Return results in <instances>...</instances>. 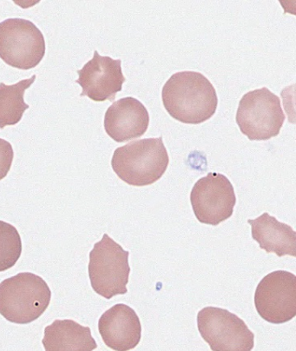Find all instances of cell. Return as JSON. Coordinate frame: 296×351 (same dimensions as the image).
<instances>
[{
	"label": "cell",
	"mask_w": 296,
	"mask_h": 351,
	"mask_svg": "<svg viewBox=\"0 0 296 351\" xmlns=\"http://www.w3.org/2000/svg\"><path fill=\"white\" fill-rule=\"evenodd\" d=\"M129 252L105 234L90 253L89 277L94 291L106 299L128 292Z\"/></svg>",
	"instance_id": "4"
},
{
	"label": "cell",
	"mask_w": 296,
	"mask_h": 351,
	"mask_svg": "<svg viewBox=\"0 0 296 351\" xmlns=\"http://www.w3.org/2000/svg\"><path fill=\"white\" fill-rule=\"evenodd\" d=\"M45 351H93L97 348L90 327L73 320H56L45 329Z\"/></svg>",
	"instance_id": "14"
},
{
	"label": "cell",
	"mask_w": 296,
	"mask_h": 351,
	"mask_svg": "<svg viewBox=\"0 0 296 351\" xmlns=\"http://www.w3.org/2000/svg\"><path fill=\"white\" fill-rule=\"evenodd\" d=\"M164 108L182 123L198 125L217 112L218 97L210 81L197 71H180L168 80L162 90Z\"/></svg>",
	"instance_id": "1"
},
{
	"label": "cell",
	"mask_w": 296,
	"mask_h": 351,
	"mask_svg": "<svg viewBox=\"0 0 296 351\" xmlns=\"http://www.w3.org/2000/svg\"><path fill=\"white\" fill-rule=\"evenodd\" d=\"M253 239L267 253H275L279 258L296 256V232L291 226L279 222L275 217L263 213L256 219H249Z\"/></svg>",
	"instance_id": "13"
},
{
	"label": "cell",
	"mask_w": 296,
	"mask_h": 351,
	"mask_svg": "<svg viewBox=\"0 0 296 351\" xmlns=\"http://www.w3.org/2000/svg\"><path fill=\"white\" fill-rule=\"evenodd\" d=\"M170 158L162 136L136 141L114 152L112 167L120 180L133 186H146L160 180Z\"/></svg>",
	"instance_id": "2"
},
{
	"label": "cell",
	"mask_w": 296,
	"mask_h": 351,
	"mask_svg": "<svg viewBox=\"0 0 296 351\" xmlns=\"http://www.w3.org/2000/svg\"><path fill=\"white\" fill-rule=\"evenodd\" d=\"M36 76L8 86L0 83V129L17 125L29 106L25 104V92L34 83Z\"/></svg>",
	"instance_id": "15"
},
{
	"label": "cell",
	"mask_w": 296,
	"mask_h": 351,
	"mask_svg": "<svg viewBox=\"0 0 296 351\" xmlns=\"http://www.w3.org/2000/svg\"><path fill=\"white\" fill-rule=\"evenodd\" d=\"M121 64V60L103 57L97 51H94L92 60L77 71L79 77L75 82L82 87L80 96L88 97L95 102L114 101L126 81Z\"/></svg>",
	"instance_id": "10"
},
{
	"label": "cell",
	"mask_w": 296,
	"mask_h": 351,
	"mask_svg": "<svg viewBox=\"0 0 296 351\" xmlns=\"http://www.w3.org/2000/svg\"><path fill=\"white\" fill-rule=\"evenodd\" d=\"M257 313L270 324H282L296 316V277L293 273H269L257 285L255 293Z\"/></svg>",
	"instance_id": "9"
},
{
	"label": "cell",
	"mask_w": 296,
	"mask_h": 351,
	"mask_svg": "<svg viewBox=\"0 0 296 351\" xmlns=\"http://www.w3.org/2000/svg\"><path fill=\"white\" fill-rule=\"evenodd\" d=\"M14 148L5 139L0 138V180L8 176L14 161Z\"/></svg>",
	"instance_id": "17"
},
{
	"label": "cell",
	"mask_w": 296,
	"mask_h": 351,
	"mask_svg": "<svg viewBox=\"0 0 296 351\" xmlns=\"http://www.w3.org/2000/svg\"><path fill=\"white\" fill-rule=\"evenodd\" d=\"M190 202L200 223L217 226L233 215L236 197L226 176L210 172L192 188Z\"/></svg>",
	"instance_id": "8"
},
{
	"label": "cell",
	"mask_w": 296,
	"mask_h": 351,
	"mask_svg": "<svg viewBox=\"0 0 296 351\" xmlns=\"http://www.w3.org/2000/svg\"><path fill=\"white\" fill-rule=\"evenodd\" d=\"M47 282L31 272L18 273L0 284V314L16 324H27L40 317L50 304Z\"/></svg>",
	"instance_id": "3"
},
{
	"label": "cell",
	"mask_w": 296,
	"mask_h": 351,
	"mask_svg": "<svg viewBox=\"0 0 296 351\" xmlns=\"http://www.w3.org/2000/svg\"><path fill=\"white\" fill-rule=\"evenodd\" d=\"M99 330L106 346L115 351L135 349L141 341V322L135 311L123 304L114 305L101 316Z\"/></svg>",
	"instance_id": "11"
},
{
	"label": "cell",
	"mask_w": 296,
	"mask_h": 351,
	"mask_svg": "<svg viewBox=\"0 0 296 351\" xmlns=\"http://www.w3.org/2000/svg\"><path fill=\"white\" fill-rule=\"evenodd\" d=\"M22 253V241L14 226L0 220V272L14 267Z\"/></svg>",
	"instance_id": "16"
},
{
	"label": "cell",
	"mask_w": 296,
	"mask_h": 351,
	"mask_svg": "<svg viewBox=\"0 0 296 351\" xmlns=\"http://www.w3.org/2000/svg\"><path fill=\"white\" fill-rule=\"evenodd\" d=\"M149 123L147 109L135 97H123L114 102L106 112V132L118 143L132 141L145 135Z\"/></svg>",
	"instance_id": "12"
},
{
	"label": "cell",
	"mask_w": 296,
	"mask_h": 351,
	"mask_svg": "<svg viewBox=\"0 0 296 351\" xmlns=\"http://www.w3.org/2000/svg\"><path fill=\"white\" fill-rule=\"evenodd\" d=\"M285 119L281 99L266 87L242 97L236 118L241 132L251 141H269L278 136Z\"/></svg>",
	"instance_id": "5"
},
{
	"label": "cell",
	"mask_w": 296,
	"mask_h": 351,
	"mask_svg": "<svg viewBox=\"0 0 296 351\" xmlns=\"http://www.w3.org/2000/svg\"><path fill=\"white\" fill-rule=\"evenodd\" d=\"M198 330L212 351H251L255 335L245 322L225 308L206 307L198 312Z\"/></svg>",
	"instance_id": "7"
},
{
	"label": "cell",
	"mask_w": 296,
	"mask_h": 351,
	"mask_svg": "<svg viewBox=\"0 0 296 351\" xmlns=\"http://www.w3.org/2000/svg\"><path fill=\"white\" fill-rule=\"evenodd\" d=\"M45 54L43 34L34 23L8 19L0 23V58L17 69H32Z\"/></svg>",
	"instance_id": "6"
}]
</instances>
